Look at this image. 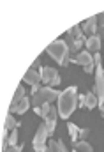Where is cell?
<instances>
[{"label": "cell", "instance_id": "d6986e66", "mask_svg": "<svg viewBox=\"0 0 104 152\" xmlns=\"http://www.w3.org/2000/svg\"><path fill=\"white\" fill-rule=\"evenodd\" d=\"M18 127H20V122H16V120H14L12 113H9L7 117H5V126H4V129L11 131V129H18Z\"/></svg>", "mask_w": 104, "mask_h": 152}, {"label": "cell", "instance_id": "484cf974", "mask_svg": "<svg viewBox=\"0 0 104 152\" xmlns=\"http://www.w3.org/2000/svg\"><path fill=\"white\" fill-rule=\"evenodd\" d=\"M48 152H51V151H49V149H48Z\"/></svg>", "mask_w": 104, "mask_h": 152}, {"label": "cell", "instance_id": "2e32d148", "mask_svg": "<svg viewBox=\"0 0 104 152\" xmlns=\"http://www.w3.org/2000/svg\"><path fill=\"white\" fill-rule=\"evenodd\" d=\"M74 151L76 152H94V149H92L90 143H87V140H81V142L74 143Z\"/></svg>", "mask_w": 104, "mask_h": 152}, {"label": "cell", "instance_id": "7a4b0ae2", "mask_svg": "<svg viewBox=\"0 0 104 152\" xmlns=\"http://www.w3.org/2000/svg\"><path fill=\"white\" fill-rule=\"evenodd\" d=\"M46 53H49L51 55V58H55L60 66H67L69 64V60H67V55H69V46H67V42L65 41H55V42H51V44H48L46 46Z\"/></svg>", "mask_w": 104, "mask_h": 152}, {"label": "cell", "instance_id": "4316f807", "mask_svg": "<svg viewBox=\"0 0 104 152\" xmlns=\"http://www.w3.org/2000/svg\"><path fill=\"white\" fill-rule=\"evenodd\" d=\"M74 152H76V151H74Z\"/></svg>", "mask_w": 104, "mask_h": 152}, {"label": "cell", "instance_id": "ffe728a7", "mask_svg": "<svg viewBox=\"0 0 104 152\" xmlns=\"http://www.w3.org/2000/svg\"><path fill=\"white\" fill-rule=\"evenodd\" d=\"M35 113L41 115L42 118H46L48 115H49V112H51V106H49V103H46V104H42V106H37V108H34Z\"/></svg>", "mask_w": 104, "mask_h": 152}, {"label": "cell", "instance_id": "5b68a950", "mask_svg": "<svg viewBox=\"0 0 104 152\" xmlns=\"http://www.w3.org/2000/svg\"><path fill=\"white\" fill-rule=\"evenodd\" d=\"M39 73H41V78H42V81H44L46 85H49V87H57V85H60V83H62V80H60V75H58V71H57L55 67H49V66H42Z\"/></svg>", "mask_w": 104, "mask_h": 152}, {"label": "cell", "instance_id": "52a82bcc", "mask_svg": "<svg viewBox=\"0 0 104 152\" xmlns=\"http://www.w3.org/2000/svg\"><path fill=\"white\" fill-rule=\"evenodd\" d=\"M94 94L99 99V106L104 104V71L101 64L95 66V87H94Z\"/></svg>", "mask_w": 104, "mask_h": 152}, {"label": "cell", "instance_id": "277c9868", "mask_svg": "<svg viewBox=\"0 0 104 152\" xmlns=\"http://www.w3.org/2000/svg\"><path fill=\"white\" fill-rule=\"evenodd\" d=\"M48 138H49V133H48L46 124L42 122V124L39 126L37 133H35L34 142H32V145H34V152H48V147H46V140H48Z\"/></svg>", "mask_w": 104, "mask_h": 152}, {"label": "cell", "instance_id": "8992f818", "mask_svg": "<svg viewBox=\"0 0 104 152\" xmlns=\"http://www.w3.org/2000/svg\"><path fill=\"white\" fill-rule=\"evenodd\" d=\"M71 62H74V64H79L83 69H85V73L88 75V73H92L94 69H95V62H94V57H92V53H87V51H79L74 58H71Z\"/></svg>", "mask_w": 104, "mask_h": 152}, {"label": "cell", "instance_id": "8fae6325", "mask_svg": "<svg viewBox=\"0 0 104 152\" xmlns=\"http://www.w3.org/2000/svg\"><path fill=\"white\" fill-rule=\"evenodd\" d=\"M81 30L85 32V34H88V37H92V36H95V30H97V16H92V18H88L83 25H81Z\"/></svg>", "mask_w": 104, "mask_h": 152}, {"label": "cell", "instance_id": "7c38bea8", "mask_svg": "<svg viewBox=\"0 0 104 152\" xmlns=\"http://www.w3.org/2000/svg\"><path fill=\"white\" fill-rule=\"evenodd\" d=\"M85 44H87V50H88V51H92V53L101 51V36H92V37H87Z\"/></svg>", "mask_w": 104, "mask_h": 152}, {"label": "cell", "instance_id": "d4e9b609", "mask_svg": "<svg viewBox=\"0 0 104 152\" xmlns=\"http://www.w3.org/2000/svg\"><path fill=\"white\" fill-rule=\"evenodd\" d=\"M35 67H39V58H35V60H34V64H32V67H30V69H34V71H35Z\"/></svg>", "mask_w": 104, "mask_h": 152}, {"label": "cell", "instance_id": "ac0fdd59", "mask_svg": "<svg viewBox=\"0 0 104 152\" xmlns=\"http://www.w3.org/2000/svg\"><path fill=\"white\" fill-rule=\"evenodd\" d=\"M87 39H71V44H69V51L71 53H79V48L85 44Z\"/></svg>", "mask_w": 104, "mask_h": 152}, {"label": "cell", "instance_id": "3957f363", "mask_svg": "<svg viewBox=\"0 0 104 152\" xmlns=\"http://www.w3.org/2000/svg\"><path fill=\"white\" fill-rule=\"evenodd\" d=\"M60 94H62V92H57V90L51 88V87H42V88H39L35 94H32V104H34V108L42 106V104H46V103H51V101L58 99Z\"/></svg>", "mask_w": 104, "mask_h": 152}, {"label": "cell", "instance_id": "603a6c76", "mask_svg": "<svg viewBox=\"0 0 104 152\" xmlns=\"http://www.w3.org/2000/svg\"><path fill=\"white\" fill-rule=\"evenodd\" d=\"M23 151V145H12V147H9L5 152H21Z\"/></svg>", "mask_w": 104, "mask_h": 152}, {"label": "cell", "instance_id": "7402d4cb", "mask_svg": "<svg viewBox=\"0 0 104 152\" xmlns=\"http://www.w3.org/2000/svg\"><path fill=\"white\" fill-rule=\"evenodd\" d=\"M16 142H18V129H12V133L7 138V145L12 147V145H16Z\"/></svg>", "mask_w": 104, "mask_h": 152}, {"label": "cell", "instance_id": "9a60e30c", "mask_svg": "<svg viewBox=\"0 0 104 152\" xmlns=\"http://www.w3.org/2000/svg\"><path fill=\"white\" fill-rule=\"evenodd\" d=\"M23 97H25V88H23V85H20V87L16 88V92H14V97H12V101H11V106H9V108L16 106Z\"/></svg>", "mask_w": 104, "mask_h": 152}, {"label": "cell", "instance_id": "6da1fadb", "mask_svg": "<svg viewBox=\"0 0 104 152\" xmlns=\"http://www.w3.org/2000/svg\"><path fill=\"white\" fill-rule=\"evenodd\" d=\"M78 103H79V96H78V88L76 87H69L65 88L60 97H58V115L65 120L69 118L72 112L78 108Z\"/></svg>", "mask_w": 104, "mask_h": 152}, {"label": "cell", "instance_id": "cb8c5ba5", "mask_svg": "<svg viewBox=\"0 0 104 152\" xmlns=\"http://www.w3.org/2000/svg\"><path fill=\"white\" fill-rule=\"evenodd\" d=\"M88 134V129H79V138H85Z\"/></svg>", "mask_w": 104, "mask_h": 152}, {"label": "cell", "instance_id": "9c48e42d", "mask_svg": "<svg viewBox=\"0 0 104 152\" xmlns=\"http://www.w3.org/2000/svg\"><path fill=\"white\" fill-rule=\"evenodd\" d=\"M81 108H87V110H92L95 106H99V99L94 92H88V94H83L79 96V103H78Z\"/></svg>", "mask_w": 104, "mask_h": 152}, {"label": "cell", "instance_id": "e0dca14e", "mask_svg": "<svg viewBox=\"0 0 104 152\" xmlns=\"http://www.w3.org/2000/svg\"><path fill=\"white\" fill-rule=\"evenodd\" d=\"M48 149L51 152H67V149H65V145H64L62 140H58V142H49V143H48Z\"/></svg>", "mask_w": 104, "mask_h": 152}, {"label": "cell", "instance_id": "ba28073f", "mask_svg": "<svg viewBox=\"0 0 104 152\" xmlns=\"http://www.w3.org/2000/svg\"><path fill=\"white\" fill-rule=\"evenodd\" d=\"M23 81L28 83V85L32 87V94H35V92L41 88L39 83L42 81V78H41V73H37V71H34V69H28V71L25 73V76H23Z\"/></svg>", "mask_w": 104, "mask_h": 152}, {"label": "cell", "instance_id": "30bf717a", "mask_svg": "<svg viewBox=\"0 0 104 152\" xmlns=\"http://www.w3.org/2000/svg\"><path fill=\"white\" fill-rule=\"evenodd\" d=\"M57 117H58V108L51 106V112H49V115L44 118V124H46V127H48L49 136L55 133V127H57Z\"/></svg>", "mask_w": 104, "mask_h": 152}, {"label": "cell", "instance_id": "44dd1931", "mask_svg": "<svg viewBox=\"0 0 104 152\" xmlns=\"http://www.w3.org/2000/svg\"><path fill=\"white\" fill-rule=\"evenodd\" d=\"M67 129H69L71 140H72V142L76 143V142H78V138H79V129H78V127H76V126H74L72 122H69V124H67Z\"/></svg>", "mask_w": 104, "mask_h": 152}, {"label": "cell", "instance_id": "5bb4252c", "mask_svg": "<svg viewBox=\"0 0 104 152\" xmlns=\"http://www.w3.org/2000/svg\"><path fill=\"white\" fill-rule=\"evenodd\" d=\"M67 36H69L71 39H85L83 30H81V25H72V28L67 30Z\"/></svg>", "mask_w": 104, "mask_h": 152}, {"label": "cell", "instance_id": "4fadbf2b", "mask_svg": "<svg viewBox=\"0 0 104 152\" xmlns=\"http://www.w3.org/2000/svg\"><path fill=\"white\" fill-rule=\"evenodd\" d=\"M28 106H30V101H28V97H23L16 106H12V108H9V112L12 113V112H16V113H25L27 110H28Z\"/></svg>", "mask_w": 104, "mask_h": 152}]
</instances>
